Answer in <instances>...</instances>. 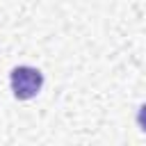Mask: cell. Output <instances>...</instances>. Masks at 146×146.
I'll return each mask as SVG.
<instances>
[{
  "label": "cell",
  "mask_w": 146,
  "mask_h": 146,
  "mask_svg": "<svg viewBox=\"0 0 146 146\" xmlns=\"http://www.w3.org/2000/svg\"><path fill=\"white\" fill-rule=\"evenodd\" d=\"M41 84H43L41 71L32 68V66H16L11 71V91L21 100L34 98L41 91Z\"/></svg>",
  "instance_id": "1"
},
{
  "label": "cell",
  "mask_w": 146,
  "mask_h": 146,
  "mask_svg": "<svg viewBox=\"0 0 146 146\" xmlns=\"http://www.w3.org/2000/svg\"><path fill=\"white\" fill-rule=\"evenodd\" d=\"M137 121H139V125H141V130L146 132V105H141V107H139V114H137Z\"/></svg>",
  "instance_id": "2"
}]
</instances>
